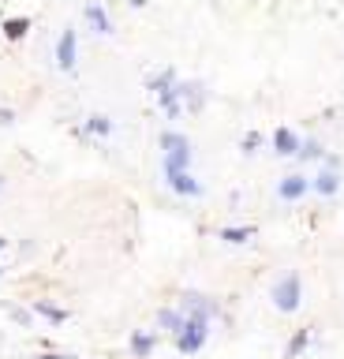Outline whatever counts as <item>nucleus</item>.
I'll return each instance as SVG.
<instances>
[{
  "label": "nucleus",
  "mask_w": 344,
  "mask_h": 359,
  "mask_svg": "<svg viewBox=\"0 0 344 359\" xmlns=\"http://www.w3.org/2000/svg\"><path fill=\"white\" fill-rule=\"evenodd\" d=\"M269 300H273V307L281 311V315H292V311H300V300H303L300 273H281V277L273 281V288H269Z\"/></svg>",
  "instance_id": "1"
},
{
  "label": "nucleus",
  "mask_w": 344,
  "mask_h": 359,
  "mask_svg": "<svg viewBox=\"0 0 344 359\" xmlns=\"http://www.w3.org/2000/svg\"><path fill=\"white\" fill-rule=\"evenodd\" d=\"M206 337H210V318L191 315V318H188V326H183L180 333H176V348H180L183 356H194V352H202Z\"/></svg>",
  "instance_id": "2"
},
{
  "label": "nucleus",
  "mask_w": 344,
  "mask_h": 359,
  "mask_svg": "<svg viewBox=\"0 0 344 359\" xmlns=\"http://www.w3.org/2000/svg\"><path fill=\"white\" fill-rule=\"evenodd\" d=\"M161 150H165V172H183L191 165V146L183 135L165 131L161 135Z\"/></svg>",
  "instance_id": "3"
},
{
  "label": "nucleus",
  "mask_w": 344,
  "mask_h": 359,
  "mask_svg": "<svg viewBox=\"0 0 344 359\" xmlns=\"http://www.w3.org/2000/svg\"><path fill=\"white\" fill-rule=\"evenodd\" d=\"M57 64H60V71L75 68V30H71V26L60 34V42H57Z\"/></svg>",
  "instance_id": "4"
},
{
  "label": "nucleus",
  "mask_w": 344,
  "mask_h": 359,
  "mask_svg": "<svg viewBox=\"0 0 344 359\" xmlns=\"http://www.w3.org/2000/svg\"><path fill=\"white\" fill-rule=\"evenodd\" d=\"M307 187H311V180L296 172V176H284L281 183H277V195H281L284 202H296V199H303V195H307Z\"/></svg>",
  "instance_id": "5"
},
{
  "label": "nucleus",
  "mask_w": 344,
  "mask_h": 359,
  "mask_svg": "<svg viewBox=\"0 0 344 359\" xmlns=\"http://www.w3.org/2000/svg\"><path fill=\"white\" fill-rule=\"evenodd\" d=\"M165 176H169V187H172V191H180V195H188V199L202 195V183L194 180L188 169H183V172H165Z\"/></svg>",
  "instance_id": "6"
},
{
  "label": "nucleus",
  "mask_w": 344,
  "mask_h": 359,
  "mask_svg": "<svg viewBox=\"0 0 344 359\" xmlns=\"http://www.w3.org/2000/svg\"><path fill=\"white\" fill-rule=\"evenodd\" d=\"M303 146L300 139L292 135V127H277L273 131V154H281V158H292V154H300Z\"/></svg>",
  "instance_id": "7"
},
{
  "label": "nucleus",
  "mask_w": 344,
  "mask_h": 359,
  "mask_svg": "<svg viewBox=\"0 0 344 359\" xmlns=\"http://www.w3.org/2000/svg\"><path fill=\"white\" fill-rule=\"evenodd\" d=\"M311 187L318 191L322 199L337 195V191H341V176H337V169H333V165H329V169H322L318 176H314V183H311Z\"/></svg>",
  "instance_id": "8"
},
{
  "label": "nucleus",
  "mask_w": 344,
  "mask_h": 359,
  "mask_svg": "<svg viewBox=\"0 0 344 359\" xmlns=\"http://www.w3.org/2000/svg\"><path fill=\"white\" fill-rule=\"evenodd\" d=\"M87 23L94 26V34H113V23H109V15L101 12V4H90L87 8Z\"/></svg>",
  "instance_id": "9"
},
{
  "label": "nucleus",
  "mask_w": 344,
  "mask_h": 359,
  "mask_svg": "<svg viewBox=\"0 0 344 359\" xmlns=\"http://www.w3.org/2000/svg\"><path fill=\"white\" fill-rule=\"evenodd\" d=\"M157 322H161V329H169V333H180V329L188 326V315H183V311H169V307H165L161 315H157Z\"/></svg>",
  "instance_id": "10"
},
{
  "label": "nucleus",
  "mask_w": 344,
  "mask_h": 359,
  "mask_svg": "<svg viewBox=\"0 0 344 359\" xmlns=\"http://www.w3.org/2000/svg\"><path fill=\"white\" fill-rule=\"evenodd\" d=\"M132 352H135L138 359H150V352H154V337H150V333H132Z\"/></svg>",
  "instance_id": "11"
},
{
  "label": "nucleus",
  "mask_w": 344,
  "mask_h": 359,
  "mask_svg": "<svg viewBox=\"0 0 344 359\" xmlns=\"http://www.w3.org/2000/svg\"><path fill=\"white\" fill-rule=\"evenodd\" d=\"M251 236H255V228H251V225H244V228H225V232H221L225 243H247Z\"/></svg>",
  "instance_id": "12"
},
{
  "label": "nucleus",
  "mask_w": 344,
  "mask_h": 359,
  "mask_svg": "<svg viewBox=\"0 0 344 359\" xmlns=\"http://www.w3.org/2000/svg\"><path fill=\"white\" fill-rule=\"evenodd\" d=\"M87 131H94V135L105 139V135H113V120H109V116H90L87 120Z\"/></svg>",
  "instance_id": "13"
},
{
  "label": "nucleus",
  "mask_w": 344,
  "mask_h": 359,
  "mask_svg": "<svg viewBox=\"0 0 344 359\" xmlns=\"http://www.w3.org/2000/svg\"><path fill=\"white\" fill-rule=\"evenodd\" d=\"M34 311H38V315H45L49 322H64V318H68V311L53 307V303H45V300H38V303H34Z\"/></svg>",
  "instance_id": "14"
},
{
  "label": "nucleus",
  "mask_w": 344,
  "mask_h": 359,
  "mask_svg": "<svg viewBox=\"0 0 344 359\" xmlns=\"http://www.w3.org/2000/svg\"><path fill=\"white\" fill-rule=\"evenodd\" d=\"M26 30H30V23H26V19H8V23H4V34H8L12 42H19Z\"/></svg>",
  "instance_id": "15"
},
{
  "label": "nucleus",
  "mask_w": 344,
  "mask_h": 359,
  "mask_svg": "<svg viewBox=\"0 0 344 359\" xmlns=\"http://www.w3.org/2000/svg\"><path fill=\"white\" fill-rule=\"evenodd\" d=\"M172 82H176V75H172V68H169V71H161V75L150 82V90H154V94H161V90H169Z\"/></svg>",
  "instance_id": "16"
},
{
  "label": "nucleus",
  "mask_w": 344,
  "mask_h": 359,
  "mask_svg": "<svg viewBox=\"0 0 344 359\" xmlns=\"http://www.w3.org/2000/svg\"><path fill=\"white\" fill-rule=\"evenodd\" d=\"M303 344H307V329H300V333H296V340L288 344V359H292V356H300V352H303Z\"/></svg>",
  "instance_id": "17"
},
{
  "label": "nucleus",
  "mask_w": 344,
  "mask_h": 359,
  "mask_svg": "<svg viewBox=\"0 0 344 359\" xmlns=\"http://www.w3.org/2000/svg\"><path fill=\"white\" fill-rule=\"evenodd\" d=\"M258 142H262V135H258V131H251L247 139H244V150H247V154H255V146H258Z\"/></svg>",
  "instance_id": "18"
},
{
  "label": "nucleus",
  "mask_w": 344,
  "mask_h": 359,
  "mask_svg": "<svg viewBox=\"0 0 344 359\" xmlns=\"http://www.w3.org/2000/svg\"><path fill=\"white\" fill-rule=\"evenodd\" d=\"M318 154H322V150H318V142H307L303 150H300V158H318Z\"/></svg>",
  "instance_id": "19"
},
{
  "label": "nucleus",
  "mask_w": 344,
  "mask_h": 359,
  "mask_svg": "<svg viewBox=\"0 0 344 359\" xmlns=\"http://www.w3.org/2000/svg\"><path fill=\"white\" fill-rule=\"evenodd\" d=\"M4 124H15V113H12V109H0V127H4Z\"/></svg>",
  "instance_id": "20"
},
{
  "label": "nucleus",
  "mask_w": 344,
  "mask_h": 359,
  "mask_svg": "<svg viewBox=\"0 0 344 359\" xmlns=\"http://www.w3.org/2000/svg\"><path fill=\"white\" fill-rule=\"evenodd\" d=\"M38 359H75V356H57V352H45V356H38Z\"/></svg>",
  "instance_id": "21"
},
{
  "label": "nucleus",
  "mask_w": 344,
  "mask_h": 359,
  "mask_svg": "<svg viewBox=\"0 0 344 359\" xmlns=\"http://www.w3.org/2000/svg\"><path fill=\"white\" fill-rule=\"evenodd\" d=\"M0 191H4V176H0Z\"/></svg>",
  "instance_id": "22"
},
{
  "label": "nucleus",
  "mask_w": 344,
  "mask_h": 359,
  "mask_svg": "<svg viewBox=\"0 0 344 359\" xmlns=\"http://www.w3.org/2000/svg\"><path fill=\"white\" fill-rule=\"evenodd\" d=\"M0 247H4V239H0Z\"/></svg>",
  "instance_id": "23"
}]
</instances>
